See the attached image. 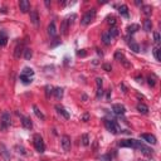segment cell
<instances>
[{"label":"cell","mask_w":161,"mask_h":161,"mask_svg":"<svg viewBox=\"0 0 161 161\" xmlns=\"http://www.w3.org/2000/svg\"><path fill=\"white\" fill-rule=\"evenodd\" d=\"M118 146H120V147H132V148H136V150H140L144 155H146V156H152V150H151V148L147 147L144 142L137 141L135 139L121 140L120 142H118Z\"/></svg>","instance_id":"obj_1"},{"label":"cell","mask_w":161,"mask_h":161,"mask_svg":"<svg viewBox=\"0 0 161 161\" xmlns=\"http://www.w3.org/2000/svg\"><path fill=\"white\" fill-rule=\"evenodd\" d=\"M33 144H34V147L35 150H37L38 152L43 154L45 151V145H44V141H43V137H42L40 135L35 134L33 136Z\"/></svg>","instance_id":"obj_2"},{"label":"cell","mask_w":161,"mask_h":161,"mask_svg":"<svg viewBox=\"0 0 161 161\" xmlns=\"http://www.w3.org/2000/svg\"><path fill=\"white\" fill-rule=\"evenodd\" d=\"M105 126L113 135H117L121 132V127L118 126V123L115 120H105Z\"/></svg>","instance_id":"obj_3"},{"label":"cell","mask_w":161,"mask_h":161,"mask_svg":"<svg viewBox=\"0 0 161 161\" xmlns=\"http://www.w3.org/2000/svg\"><path fill=\"white\" fill-rule=\"evenodd\" d=\"M94 16H96V9H89L87 13L82 16V19H81V25L87 27L88 24H91V22L94 19Z\"/></svg>","instance_id":"obj_4"},{"label":"cell","mask_w":161,"mask_h":161,"mask_svg":"<svg viewBox=\"0 0 161 161\" xmlns=\"http://www.w3.org/2000/svg\"><path fill=\"white\" fill-rule=\"evenodd\" d=\"M11 123V118H10V113L9 112H4L0 118V128L1 130H7Z\"/></svg>","instance_id":"obj_5"},{"label":"cell","mask_w":161,"mask_h":161,"mask_svg":"<svg viewBox=\"0 0 161 161\" xmlns=\"http://www.w3.org/2000/svg\"><path fill=\"white\" fill-rule=\"evenodd\" d=\"M61 144H62V147H63L64 151H69V150H70V146H72V142H70V137L67 136V135L62 136Z\"/></svg>","instance_id":"obj_6"},{"label":"cell","mask_w":161,"mask_h":161,"mask_svg":"<svg viewBox=\"0 0 161 161\" xmlns=\"http://www.w3.org/2000/svg\"><path fill=\"white\" fill-rule=\"evenodd\" d=\"M112 111L115 115L117 116H122L125 115V112H126V108H125V106L123 105H120V103H116V105H113L112 106Z\"/></svg>","instance_id":"obj_7"},{"label":"cell","mask_w":161,"mask_h":161,"mask_svg":"<svg viewBox=\"0 0 161 161\" xmlns=\"http://www.w3.org/2000/svg\"><path fill=\"white\" fill-rule=\"evenodd\" d=\"M115 58L117 59V61L118 62H121L123 65H125V67H126V68H130L131 67V64L127 62V59L126 58H125V56L122 54V53H121V50H117L116 52V54H115Z\"/></svg>","instance_id":"obj_8"},{"label":"cell","mask_w":161,"mask_h":161,"mask_svg":"<svg viewBox=\"0 0 161 161\" xmlns=\"http://www.w3.org/2000/svg\"><path fill=\"white\" fill-rule=\"evenodd\" d=\"M141 139L145 140L146 142H148V144H151V145H156V142H157L156 137H155L154 135H151V134H142Z\"/></svg>","instance_id":"obj_9"},{"label":"cell","mask_w":161,"mask_h":161,"mask_svg":"<svg viewBox=\"0 0 161 161\" xmlns=\"http://www.w3.org/2000/svg\"><path fill=\"white\" fill-rule=\"evenodd\" d=\"M19 9L22 13H28L30 10V3L28 0H20L19 1Z\"/></svg>","instance_id":"obj_10"},{"label":"cell","mask_w":161,"mask_h":161,"mask_svg":"<svg viewBox=\"0 0 161 161\" xmlns=\"http://www.w3.org/2000/svg\"><path fill=\"white\" fill-rule=\"evenodd\" d=\"M20 118H22V125L24 126L25 128H28V130H30L32 127H33V123H32V120L29 117H25V116H20Z\"/></svg>","instance_id":"obj_11"},{"label":"cell","mask_w":161,"mask_h":161,"mask_svg":"<svg viewBox=\"0 0 161 161\" xmlns=\"http://www.w3.org/2000/svg\"><path fill=\"white\" fill-rule=\"evenodd\" d=\"M8 33L5 32V30H0V47H4V45H7L8 43Z\"/></svg>","instance_id":"obj_12"},{"label":"cell","mask_w":161,"mask_h":161,"mask_svg":"<svg viewBox=\"0 0 161 161\" xmlns=\"http://www.w3.org/2000/svg\"><path fill=\"white\" fill-rule=\"evenodd\" d=\"M30 22L33 23L35 27L39 25V15H38V11L37 10L30 11Z\"/></svg>","instance_id":"obj_13"},{"label":"cell","mask_w":161,"mask_h":161,"mask_svg":"<svg viewBox=\"0 0 161 161\" xmlns=\"http://www.w3.org/2000/svg\"><path fill=\"white\" fill-rule=\"evenodd\" d=\"M56 110H57V112L59 113V115H61V116H63V117L65 118V120H68V118H69V113H68L67 111H65V108H64V107H62V106L57 105V106H56Z\"/></svg>","instance_id":"obj_14"},{"label":"cell","mask_w":161,"mask_h":161,"mask_svg":"<svg viewBox=\"0 0 161 161\" xmlns=\"http://www.w3.org/2000/svg\"><path fill=\"white\" fill-rule=\"evenodd\" d=\"M96 85H97V98H99L101 96H102V93H103V89H102V78H96Z\"/></svg>","instance_id":"obj_15"},{"label":"cell","mask_w":161,"mask_h":161,"mask_svg":"<svg viewBox=\"0 0 161 161\" xmlns=\"http://www.w3.org/2000/svg\"><path fill=\"white\" fill-rule=\"evenodd\" d=\"M70 25H69V23H68V20L67 19H64L63 22H62V25H61V33L63 34V35H67V33H68V28H69Z\"/></svg>","instance_id":"obj_16"},{"label":"cell","mask_w":161,"mask_h":161,"mask_svg":"<svg viewBox=\"0 0 161 161\" xmlns=\"http://www.w3.org/2000/svg\"><path fill=\"white\" fill-rule=\"evenodd\" d=\"M48 34L50 37H56L57 34V28H56V22H52L50 24L48 25Z\"/></svg>","instance_id":"obj_17"},{"label":"cell","mask_w":161,"mask_h":161,"mask_svg":"<svg viewBox=\"0 0 161 161\" xmlns=\"http://www.w3.org/2000/svg\"><path fill=\"white\" fill-rule=\"evenodd\" d=\"M118 13H120L122 16H125V18H128L130 16L127 5H121V7H118Z\"/></svg>","instance_id":"obj_18"},{"label":"cell","mask_w":161,"mask_h":161,"mask_svg":"<svg viewBox=\"0 0 161 161\" xmlns=\"http://www.w3.org/2000/svg\"><path fill=\"white\" fill-rule=\"evenodd\" d=\"M33 111H34V113H35V116H37L39 120H42V121H44L45 120V116L43 115V112H42L39 108H38V106H33Z\"/></svg>","instance_id":"obj_19"},{"label":"cell","mask_w":161,"mask_h":161,"mask_svg":"<svg viewBox=\"0 0 161 161\" xmlns=\"http://www.w3.org/2000/svg\"><path fill=\"white\" fill-rule=\"evenodd\" d=\"M53 94H54V97L57 99H61L63 97V88H61V87L53 88Z\"/></svg>","instance_id":"obj_20"},{"label":"cell","mask_w":161,"mask_h":161,"mask_svg":"<svg viewBox=\"0 0 161 161\" xmlns=\"http://www.w3.org/2000/svg\"><path fill=\"white\" fill-rule=\"evenodd\" d=\"M128 47L131 48V50H134L135 53H139L140 52V45L137 44L134 39H131V42H128Z\"/></svg>","instance_id":"obj_21"},{"label":"cell","mask_w":161,"mask_h":161,"mask_svg":"<svg viewBox=\"0 0 161 161\" xmlns=\"http://www.w3.org/2000/svg\"><path fill=\"white\" fill-rule=\"evenodd\" d=\"M112 39H113V38L108 34V32H106V33L102 34V42H103L106 45H110V44H111V42H112Z\"/></svg>","instance_id":"obj_22"},{"label":"cell","mask_w":161,"mask_h":161,"mask_svg":"<svg viewBox=\"0 0 161 161\" xmlns=\"http://www.w3.org/2000/svg\"><path fill=\"white\" fill-rule=\"evenodd\" d=\"M22 76H25V77H29V78H32V77L34 76V70L32 68L29 67H25L24 69L22 70Z\"/></svg>","instance_id":"obj_23"},{"label":"cell","mask_w":161,"mask_h":161,"mask_svg":"<svg viewBox=\"0 0 161 161\" xmlns=\"http://www.w3.org/2000/svg\"><path fill=\"white\" fill-rule=\"evenodd\" d=\"M139 29H140V25L139 24H131V25L127 27L126 30H127L128 34H134V33H136L137 30H139Z\"/></svg>","instance_id":"obj_24"},{"label":"cell","mask_w":161,"mask_h":161,"mask_svg":"<svg viewBox=\"0 0 161 161\" xmlns=\"http://www.w3.org/2000/svg\"><path fill=\"white\" fill-rule=\"evenodd\" d=\"M24 52L23 50V44H18L16 47H15V52H14V56H15V58H20V56H22V53Z\"/></svg>","instance_id":"obj_25"},{"label":"cell","mask_w":161,"mask_h":161,"mask_svg":"<svg viewBox=\"0 0 161 161\" xmlns=\"http://www.w3.org/2000/svg\"><path fill=\"white\" fill-rule=\"evenodd\" d=\"M137 111L141 112V113H144V115H146V113L148 112V107L145 103H139V105H137Z\"/></svg>","instance_id":"obj_26"},{"label":"cell","mask_w":161,"mask_h":161,"mask_svg":"<svg viewBox=\"0 0 161 161\" xmlns=\"http://www.w3.org/2000/svg\"><path fill=\"white\" fill-rule=\"evenodd\" d=\"M144 29L146 32H151L152 29V22L150 19H145L144 20Z\"/></svg>","instance_id":"obj_27"},{"label":"cell","mask_w":161,"mask_h":161,"mask_svg":"<svg viewBox=\"0 0 161 161\" xmlns=\"http://www.w3.org/2000/svg\"><path fill=\"white\" fill-rule=\"evenodd\" d=\"M152 53H154L155 59L160 62V61H161V56H160V48H159V47H155V48L152 49Z\"/></svg>","instance_id":"obj_28"},{"label":"cell","mask_w":161,"mask_h":161,"mask_svg":"<svg viewBox=\"0 0 161 161\" xmlns=\"http://www.w3.org/2000/svg\"><path fill=\"white\" fill-rule=\"evenodd\" d=\"M142 13H144L145 15H150L152 13V8L150 7V5H144V7H142Z\"/></svg>","instance_id":"obj_29"},{"label":"cell","mask_w":161,"mask_h":161,"mask_svg":"<svg viewBox=\"0 0 161 161\" xmlns=\"http://www.w3.org/2000/svg\"><path fill=\"white\" fill-rule=\"evenodd\" d=\"M118 33H120V32H118V29H117L116 27H112V28L110 29V30H108V34L111 35V37H112V38H115V37H117V35H118Z\"/></svg>","instance_id":"obj_30"},{"label":"cell","mask_w":161,"mask_h":161,"mask_svg":"<svg viewBox=\"0 0 161 161\" xmlns=\"http://www.w3.org/2000/svg\"><path fill=\"white\" fill-rule=\"evenodd\" d=\"M82 145L83 146H88L89 145V136L87 135V134H85V135H82Z\"/></svg>","instance_id":"obj_31"},{"label":"cell","mask_w":161,"mask_h":161,"mask_svg":"<svg viewBox=\"0 0 161 161\" xmlns=\"http://www.w3.org/2000/svg\"><path fill=\"white\" fill-rule=\"evenodd\" d=\"M32 56H33L32 49L30 48H24V57H25L27 61H29V59L32 58Z\"/></svg>","instance_id":"obj_32"},{"label":"cell","mask_w":161,"mask_h":161,"mask_svg":"<svg viewBox=\"0 0 161 161\" xmlns=\"http://www.w3.org/2000/svg\"><path fill=\"white\" fill-rule=\"evenodd\" d=\"M19 78H20V81H22L23 83H24V85H29V83L33 82L32 78H29V77H25V76H22V74H20Z\"/></svg>","instance_id":"obj_33"},{"label":"cell","mask_w":161,"mask_h":161,"mask_svg":"<svg viewBox=\"0 0 161 161\" xmlns=\"http://www.w3.org/2000/svg\"><path fill=\"white\" fill-rule=\"evenodd\" d=\"M107 23H108V24L110 25H115L116 24V18L115 16H108V18H107Z\"/></svg>","instance_id":"obj_34"},{"label":"cell","mask_w":161,"mask_h":161,"mask_svg":"<svg viewBox=\"0 0 161 161\" xmlns=\"http://www.w3.org/2000/svg\"><path fill=\"white\" fill-rule=\"evenodd\" d=\"M154 40H155V43L159 44L160 43V33L159 32H154Z\"/></svg>","instance_id":"obj_35"},{"label":"cell","mask_w":161,"mask_h":161,"mask_svg":"<svg viewBox=\"0 0 161 161\" xmlns=\"http://www.w3.org/2000/svg\"><path fill=\"white\" fill-rule=\"evenodd\" d=\"M101 161H112V156H111L110 154L102 155V156H101Z\"/></svg>","instance_id":"obj_36"},{"label":"cell","mask_w":161,"mask_h":161,"mask_svg":"<svg viewBox=\"0 0 161 161\" xmlns=\"http://www.w3.org/2000/svg\"><path fill=\"white\" fill-rule=\"evenodd\" d=\"M147 81H148V86H150V87H155V85H156V82H155V78H152L151 76L147 78Z\"/></svg>","instance_id":"obj_37"},{"label":"cell","mask_w":161,"mask_h":161,"mask_svg":"<svg viewBox=\"0 0 161 161\" xmlns=\"http://www.w3.org/2000/svg\"><path fill=\"white\" fill-rule=\"evenodd\" d=\"M45 89H47V91H45V93H47V97H49V93H50V94H53V87H50V86H47V87H45Z\"/></svg>","instance_id":"obj_38"},{"label":"cell","mask_w":161,"mask_h":161,"mask_svg":"<svg viewBox=\"0 0 161 161\" xmlns=\"http://www.w3.org/2000/svg\"><path fill=\"white\" fill-rule=\"evenodd\" d=\"M77 56H78V57H86V56H87L86 49H81V50H78V52H77Z\"/></svg>","instance_id":"obj_39"},{"label":"cell","mask_w":161,"mask_h":161,"mask_svg":"<svg viewBox=\"0 0 161 161\" xmlns=\"http://www.w3.org/2000/svg\"><path fill=\"white\" fill-rule=\"evenodd\" d=\"M103 68L107 70V72H110V70L112 69V67H111V65L110 64H103Z\"/></svg>","instance_id":"obj_40"},{"label":"cell","mask_w":161,"mask_h":161,"mask_svg":"<svg viewBox=\"0 0 161 161\" xmlns=\"http://www.w3.org/2000/svg\"><path fill=\"white\" fill-rule=\"evenodd\" d=\"M83 121H88V115H87V113L83 116Z\"/></svg>","instance_id":"obj_41"},{"label":"cell","mask_w":161,"mask_h":161,"mask_svg":"<svg viewBox=\"0 0 161 161\" xmlns=\"http://www.w3.org/2000/svg\"><path fill=\"white\" fill-rule=\"evenodd\" d=\"M136 5H142V1H136Z\"/></svg>","instance_id":"obj_42"}]
</instances>
